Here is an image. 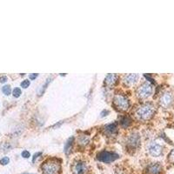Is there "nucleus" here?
Returning <instances> with one entry per match:
<instances>
[{
    "instance_id": "nucleus-1",
    "label": "nucleus",
    "mask_w": 174,
    "mask_h": 174,
    "mask_svg": "<svg viewBox=\"0 0 174 174\" xmlns=\"http://www.w3.org/2000/svg\"><path fill=\"white\" fill-rule=\"evenodd\" d=\"M155 108L151 104H145L136 111V115L141 120H147L151 119L152 115L154 114Z\"/></svg>"
},
{
    "instance_id": "nucleus-2",
    "label": "nucleus",
    "mask_w": 174,
    "mask_h": 174,
    "mask_svg": "<svg viewBox=\"0 0 174 174\" xmlns=\"http://www.w3.org/2000/svg\"><path fill=\"white\" fill-rule=\"evenodd\" d=\"M44 174H58L60 170V165L56 160H49L42 166Z\"/></svg>"
},
{
    "instance_id": "nucleus-3",
    "label": "nucleus",
    "mask_w": 174,
    "mask_h": 174,
    "mask_svg": "<svg viewBox=\"0 0 174 174\" xmlns=\"http://www.w3.org/2000/svg\"><path fill=\"white\" fill-rule=\"evenodd\" d=\"M153 92V88L151 84H149L148 82L144 83L139 86L137 90V96L139 98H147L150 97Z\"/></svg>"
},
{
    "instance_id": "nucleus-4",
    "label": "nucleus",
    "mask_w": 174,
    "mask_h": 174,
    "mask_svg": "<svg viewBox=\"0 0 174 174\" xmlns=\"http://www.w3.org/2000/svg\"><path fill=\"white\" fill-rule=\"evenodd\" d=\"M119 159V155L110 151H102L98 155V159L104 163H111Z\"/></svg>"
},
{
    "instance_id": "nucleus-5",
    "label": "nucleus",
    "mask_w": 174,
    "mask_h": 174,
    "mask_svg": "<svg viewBox=\"0 0 174 174\" xmlns=\"http://www.w3.org/2000/svg\"><path fill=\"white\" fill-rule=\"evenodd\" d=\"M148 151L152 157H159L163 152V146L158 142H151L148 145Z\"/></svg>"
},
{
    "instance_id": "nucleus-6",
    "label": "nucleus",
    "mask_w": 174,
    "mask_h": 174,
    "mask_svg": "<svg viewBox=\"0 0 174 174\" xmlns=\"http://www.w3.org/2000/svg\"><path fill=\"white\" fill-rule=\"evenodd\" d=\"M114 104H116V106L119 110H122V111H125L129 108V100L127 98L122 95H117L114 98Z\"/></svg>"
},
{
    "instance_id": "nucleus-7",
    "label": "nucleus",
    "mask_w": 174,
    "mask_h": 174,
    "mask_svg": "<svg viewBox=\"0 0 174 174\" xmlns=\"http://www.w3.org/2000/svg\"><path fill=\"white\" fill-rule=\"evenodd\" d=\"M87 164L84 161L78 160L75 162L72 166V172L73 174H85L87 171Z\"/></svg>"
},
{
    "instance_id": "nucleus-8",
    "label": "nucleus",
    "mask_w": 174,
    "mask_h": 174,
    "mask_svg": "<svg viewBox=\"0 0 174 174\" xmlns=\"http://www.w3.org/2000/svg\"><path fill=\"white\" fill-rule=\"evenodd\" d=\"M172 102H173V96L171 92H165L160 98V104L165 108L171 106Z\"/></svg>"
},
{
    "instance_id": "nucleus-9",
    "label": "nucleus",
    "mask_w": 174,
    "mask_h": 174,
    "mask_svg": "<svg viewBox=\"0 0 174 174\" xmlns=\"http://www.w3.org/2000/svg\"><path fill=\"white\" fill-rule=\"evenodd\" d=\"M139 142H140V137L138 133H132V135L128 138V145L132 148H136L137 146H139Z\"/></svg>"
},
{
    "instance_id": "nucleus-10",
    "label": "nucleus",
    "mask_w": 174,
    "mask_h": 174,
    "mask_svg": "<svg viewBox=\"0 0 174 174\" xmlns=\"http://www.w3.org/2000/svg\"><path fill=\"white\" fill-rule=\"evenodd\" d=\"M139 78V75L136 73H132L125 75L124 77V82L125 85H132L135 84L137 80Z\"/></svg>"
},
{
    "instance_id": "nucleus-11",
    "label": "nucleus",
    "mask_w": 174,
    "mask_h": 174,
    "mask_svg": "<svg viewBox=\"0 0 174 174\" xmlns=\"http://www.w3.org/2000/svg\"><path fill=\"white\" fill-rule=\"evenodd\" d=\"M162 171V166L159 163H153L148 166V172L150 174H159Z\"/></svg>"
},
{
    "instance_id": "nucleus-12",
    "label": "nucleus",
    "mask_w": 174,
    "mask_h": 174,
    "mask_svg": "<svg viewBox=\"0 0 174 174\" xmlns=\"http://www.w3.org/2000/svg\"><path fill=\"white\" fill-rule=\"evenodd\" d=\"M117 79H118V76H117L116 74H108V75L105 77V82L110 85H114V84L116 83Z\"/></svg>"
},
{
    "instance_id": "nucleus-13",
    "label": "nucleus",
    "mask_w": 174,
    "mask_h": 174,
    "mask_svg": "<svg viewBox=\"0 0 174 174\" xmlns=\"http://www.w3.org/2000/svg\"><path fill=\"white\" fill-rule=\"evenodd\" d=\"M72 142H73V138H70L67 141H66V145H65V152L66 154H69V152L71 150V146H72Z\"/></svg>"
},
{
    "instance_id": "nucleus-14",
    "label": "nucleus",
    "mask_w": 174,
    "mask_h": 174,
    "mask_svg": "<svg viewBox=\"0 0 174 174\" xmlns=\"http://www.w3.org/2000/svg\"><path fill=\"white\" fill-rule=\"evenodd\" d=\"M105 131L106 132H108V133H111V134H113V133H115L117 131V124H108L106 127H105Z\"/></svg>"
},
{
    "instance_id": "nucleus-15",
    "label": "nucleus",
    "mask_w": 174,
    "mask_h": 174,
    "mask_svg": "<svg viewBox=\"0 0 174 174\" xmlns=\"http://www.w3.org/2000/svg\"><path fill=\"white\" fill-rule=\"evenodd\" d=\"M132 123V119L129 118V117H124V118H122V119H121V124H122V126H124V127H127L129 126L130 124Z\"/></svg>"
},
{
    "instance_id": "nucleus-16",
    "label": "nucleus",
    "mask_w": 174,
    "mask_h": 174,
    "mask_svg": "<svg viewBox=\"0 0 174 174\" xmlns=\"http://www.w3.org/2000/svg\"><path fill=\"white\" fill-rule=\"evenodd\" d=\"M78 142L80 145H86V144L89 142V139L87 138V137H85V136H81L79 139H78Z\"/></svg>"
},
{
    "instance_id": "nucleus-17",
    "label": "nucleus",
    "mask_w": 174,
    "mask_h": 174,
    "mask_svg": "<svg viewBox=\"0 0 174 174\" xmlns=\"http://www.w3.org/2000/svg\"><path fill=\"white\" fill-rule=\"evenodd\" d=\"M2 91H3V92H4V94H5V95H10L11 94V92H12V90H11V86L10 85H4V87H3V89H2Z\"/></svg>"
},
{
    "instance_id": "nucleus-18",
    "label": "nucleus",
    "mask_w": 174,
    "mask_h": 174,
    "mask_svg": "<svg viewBox=\"0 0 174 174\" xmlns=\"http://www.w3.org/2000/svg\"><path fill=\"white\" fill-rule=\"evenodd\" d=\"M50 77H49V78H47V81L45 82V84L43 85L42 88H41V89L39 91V95H41V94L44 92V91H45V86H47V85H48V84H49V82H50Z\"/></svg>"
},
{
    "instance_id": "nucleus-19",
    "label": "nucleus",
    "mask_w": 174,
    "mask_h": 174,
    "mask_svg": "<svg viewBox=\"0 0 174 174\" xmlns=\"http://www.w3.org/2000/svg\"><path fill=\"white\" fill-rule=\"evenodd\" d=\"M13 96L15 98H18L21 95V90L19 88H15V89L13 90Z\"/></svg>"
},
{
    "instance_id": "nucleus-20",
    "label": "nucleus",
    "mask_w": 174,
    "mask_h": 174,
    "mask_svg": "<svg viewBox=\"0 0 174 174\" xmlns=\"http://www.w3.org/2000/svg\"><path fill=\"white\" fill-rule=\"evenodd\" d=\"M9 162H10V159H9L8 157H4V158H3V159L0 160V164H1V165H3V166L7 165Z\"/></svg>"
},
{
    "instance_id": "nucleus-21",
    "label": "nucleus",
    "mask_w": 174,
    "mask_h": 174,
    "mask_svg": "<svg viewBox=\"0 0 174 174\" xmlns=\"http://www.w3.org/2000/svg\"><path fill=\"white\" fill-rule=\"evenodd\" d=\"M30 85V81L28 80V79H25V80H24L22 83H21V87H23V88H27L28 86Z\"/></svg>"
},
{
    "instance_id": "nucleus-22",
    "label": "nucleus",
    "mask_w": 174,
    "mask_h": 174,
    "mask_svg": "<svg viewBox=\"0 0 174 174\" xmlns=\"http://www.w3.org/2000/svg\"><path fill=\"white\" fill-rule=\"evenodd\" d=\"M169 160H170L171 163L174 164V150L170 152V155H169Z\"/></svg>"
},
{
    "instance_id": "nucleus-23",
    "label": "nucleus",
    "mask_w": 174,
    "mask_h": 174,
    "mask_svg": "<svg viewBox=\"0 0 174 174\" xmlns=\"http://www.w3.org/2000/svg\"><path fill=\"white\" fill-rule=\"evenodd\" d=\"M30 156H31V154H30V152H29L28 151H24L23 152H22V157L24 158V159H28V158H30Z\"/></svg>"
},
{
    "instance_id": "nucleus-24",
    "label": "nucleus",
    "mask_w": 174,
    "mask_h": 174,
    "mask_svg": "<svg viewBox=\"0 0 174 174\" xmlns=\"http://www.w3.org/2000/svg\"><path fill=\"white\" fill-rule=\"evenodd\" d=\"M38 76H39V74L38 73L31 74V75H30V79H31V80H33V79H35V78L38 77Z\"/></svg>"
},
{
    "instance_id": "nucleus-25",
    "label": "nucleus",
    "mask_w": 174,
    "mask_h": 174,
    "mask_svg": "<svg viewBox=\"0 0 174 174\" xmlns=\"http://www.w3.org/2000/svg\"><path fill=\"white\" fill-rule=\"evenodd\" d=\"M42 154V152H38V153H36V154L34 155V157H33V159H32V162H35V160H36V159L39 157V156H40V155Z\"/></svg>"
},
{
    "instance_id": "nucleus-26",
    "label": "nucleus",
    "mask_w": 174,
    "mask_h": 174,
    "mask_svg": "<svg viewBox=\"0 0 174 174\" xmlns=\"http://www.w3.org/2000/svg\"><path fill=\"white\" fill-rule=\"evenodd\" d=\"M7 81V77H0V83H4V82Z\"/></svg>"
}]
</instances>
